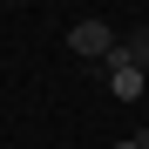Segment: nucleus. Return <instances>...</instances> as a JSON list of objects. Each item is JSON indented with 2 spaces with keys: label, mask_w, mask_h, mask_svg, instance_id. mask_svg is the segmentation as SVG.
Wrapping results in <instances>:
<instances>
[{
  "label": "nucleus",
  "mask_w": 149,
  "mask_h": 149,
  "mask_svg": "<svg viewBox=\"0 0 149 149\" xmlns=\"http://www.w3.org/2000/svg\"><path fill=\"white\" fill-rule=\"evenodd\" d=\"M115 149H142V136H122V142H115Z\"/></svg>",
  "instance_id": "obj_4"
},
{
  "label": "nucleus",
  "mask_w": 149,
  "mask_h": 149,
  "mask_svg": "<svg viewBox=\"0 0 149 149\" xmlns=\"http://www.w3.org/2000/svg\"><path fill=\"white\" fill-rule=\"evenodd\" d=\"M102 74H109V95H115V102H142V88H149V81H142V68L122 54V47L102 61Z\"/></svg>",
  "instance_id": "obj_2"
},
{
  "label": "nucleus",
  "mask_w": 149,
  "mask_h": 149,
  "mask_svg": "<svg viewBox=\"0 0 149 149\" xmlns=\"http://www.w3.org/2000/svg\"><path fill=\"white\" fill-rule=\"evenodd\" d=\"M115 41H122V34L109 27V20H74V27H68V47H74L81 61H109Z\"/></svg>",
  "instance_id": "obj_1"
},
{
  "label": "nucleus",
  "mask_w": 149,
  "mask_h": 149,
  "mask_svg": "<svg viewBox=\"0 0 149 149\" xmlns=\"http://www.w3.org/2000/svg\"><path fill=\"white\" fill-rule=\"evenodd\" d=\"M115 47H122V54H129V61H136V68L149 74V20H142V27H129V34H122Z\"/></svg>",
  "instance_id": "obj_3"
},
{
  "label": "nucleus",
  "mask_w": 149,
  "mask_h": 149,
  "mask_svg": "<svg viewBox=\"0 0 149 149\" xmlns=\"http://www.w3.org/2000/svg\"><path fill=\"white\" fill-rule=\"evenodd\" d=\"M142 149H149V136H142Z\"/></svg>",
  "instance_id": "obj_5"
}]
</instances>
